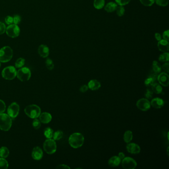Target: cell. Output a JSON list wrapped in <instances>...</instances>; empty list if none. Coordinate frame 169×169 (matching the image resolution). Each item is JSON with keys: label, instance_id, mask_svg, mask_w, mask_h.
I'll list each match as a JSON object with an SVG mask.
<instances>
[{"label": "cell", "instance_id": "1", "mask_svg": "<svg viewBox=\"0 0 169 169\" xmlns=\"http://www.w3.org/2000/svg\"><path fill=\"white\" fill-rule=\"evenodd\" d=\"M83 135L79 133H74L70 135L69 138V144L74 148H79L84 143Z\"/></svg>", "mask_w": 169, "mask_h": 169}, {"label": "cell", "instance_id": "2", "mask_svg": "<svg viewBox=\"0 0 169 169\" xmlns=\"http://www.w3.org/2000/svg\"><path fill=\"white\" fill-rule=\"evenodd\" d=\"M13 56V49L10 47H4L0 49V62H8L12 59Z\"/></svg>", "mask_w": 169, "mask_h": 169}, {"label": "cell", "instance_id": "3", "mask_svg": "<svg viewBox=\"0 0 169 169\" xmlns=\"http://www.w3.org/2000/svg\"><path fill=\"white\" fill-rule=\"evenodd\" d=\"M12 125V120L8 114H0V129L3 131L10 130Z\"/></svg>", "mask_w": 169, "mask_h": 169}, {"label": "cell", "instance_id": "4", "mask_svg": "<svg viewBox=\"0 0 169 169\" xmlns=\"http://www.w3.org/2000/svg\"><path fill=\"white\" fill-rule=\"evenodd\" d=\"M24 112L29 118L35 119L39 117L41 114V109L36 105H30L26 107L24 109Z\"/></svg>", "mask_w": 169, "mask_h": 169}, {"label": "cell", "instance_id": "5", "mask_svg": "<svg viewBox=\"0 0 169 169\" xmlns=\"http://www.w3.org/2000/svg\"><path fill=\"white\" fill-rule=\"evenodd\" d=\"M2 77L6 80H13L17 75L16 69L13 66H7L5 68L2 73Z\"/></svg>", "mask_w": 169, "mask_h": 169}, {"label": "cell", "instance_id": "6", "mask_svg": "<svg viewBox=\"0 0 169 169\" xmlns=\"http://www.w3.org/2000/svg\"><path fill=\"white\" fill-rule=\"evenodd\" d=\"M43 148L47 154H54L57 150V144L54 139H48L43 143Z\"/></svg>", "mask_w": 169, "mask_h": 169}, {"label": "cell", "instance_id": "7", "mask_svg": "<svg viewBox=\"0 0 169 169\" xmlns=\"http://www.w3.org/2000/svg\"><path fill=\"white\" fill-rule=\"evenodd\" d=\"M17 77L21 82H27L31 77V71L27 67L22 68L17 71Z\"/></svg>", "mask_w": 169, "mask_h": 169}, {"label": "cell", "instance_id": "8", "mask_svg": "<svg viewBox=\"0 0 169 169\" xmlns=\"http://www.w3.org/2000/svg\"><path fill=\"white\" fill-rule=\"evenodd\" d=\"M20 28L19 26L15 24H11L9 25L6 28V34L8 36L13 38L19 36L20 34Z\"/></svg>", "mask_w": 169, "mask_h": 169}, {"label": "cell", "instance_id": "9", "mask_svg": "<svg viewBox=\"0 0 169 169\" xmlns=\"http://www.w3.org/2000/svg\"><path fill=\"white\" fill-rule=\"evenodd\" d=\"M122 161V167L125 169H134L137 167V162L131 157H125Z\"/></svg>", "mask_w": 169, "mask_h": 169}, {"label": "cell", "instance_id": "10", "mask_svg": "<svg viewBox=\"0 0 169 169\" xmlns=\"http://www.w3.org/2000/svg\"><path fill=\"white\" fill-rule=\"evenodd\" d=\"M138 109L142 111H147L151 107L150 102L146 98H142L137 101L136 104Z\"/></svg>", "mask_w": 169, "mask_h": 169}, {"label": "cell", "instance_id": "11", "mask_svg": "<svg viewBox=\"0 0 169 169\" xmlns=\"http://www.w3.org/2000/svg\"><path fill=\"white\" fill-rule=\"evenodd\" d=\"M8 115L11 118H16L19 115V106L17 103L15 102L11 103L10 105L9 106L8 109Z\"/></svg>", "mask_w": 169, "mask_h": 169}, {"label": "cell", "instance_id": "12", "mask_svg": "<svg viewBox=\"0 0 169 169\" xmlns=\"http://www.w3.org/2000/svg\"><path fill=\"white\" fill-rule=\"evenodd\" d=\"M158 82L163 87H168L169 84V76L167 73H161L157 77Z\"/></svg>", "mask_w": 169, "mask_h": 169}, {"label": "cell", "instance_id": "13", "mask_svg": "<svg viewBox=\"0 0 169 169\" xmlns=\"http://www.w3.org/2000/svg\"><path fill=\"white\" fill-rule=\"evenodd\" d=\"M127 150L128 152L133 154H139L141 150L140 146L134 143H128Z\"/></svg>", "mask_w": 169, "mask_h": 169}, {"label": "cell", "instance_id": "14", "mask_svg": "<svg viewBox=\"0 0 169 169\" xmlns=\"http://www.w3.org/2000/svg\"><path fill=\"white\" fill-rule=\"evenodd\" d=\"M43 152L41 148L39 147H35L32 152V157L36 160H40L42 158Z\"/></svg>", "mask_w": 169, "mask_h": 169}, {"label": "cell", "instance_id": "15", "mask_svg": "<svg viewBox=\"0 0 169 169\" xmlns=\"http://www.w3.org/2000/svg\"><path fill=\"white\" fill-rule=\"evenodd\" d=\"M165 102L163 99L159 98H155L150 102L151 106L155 109H160L164 105Z\"/></svg>", "mask_w": 169, "mask_h": 169}, {"label": "cell", "instance_id": "16", "mask_svg": "<svg viewBox=\"0 0 169 169\" xmlns=\"http://www.w3.org/2000/svg\"><path fill=\"white\" fill-rule=\"evenodd\" d=\"M38 53L42 58H47L49 55V47L46 45H40L38 48Z\"/></svg>", "mask_w": 169, "mask_h": 169}, {"label": "cell", "instance_id": "17", "mask_svg": "<svg viewBox=\"0 0 169 169\" xmlns=\"http://www.w3.org/2000/svg\"><path fill=\"white\" fill-rule=\"evenodd\" d=\"M158 48L159 50L162 52H167L169 50V44L168 41L161 40L158 43Z\"/></svg>", "mask_w": 169, "mask_h": 169}, {"label": "cell", "instance_id": "18", "mask_svg": "<svg viewBox=\"0 0 169 169\" xmlns=\"http://www.w3.org/2000/svg\"><path fill=\"white\" fill-rule=\"evenodd\" d=\"M39 117L40 122L43 124H48L50 123L52 119L51 115L47 112L42 113L40 114Z\"/></svg>", "mask_w": 169, "mask_h": 169}, {"label": "cell", "instance_id": "19", "mask_svg": "<svg viewBox=\"0 0 169 169\" xmlns=\"http://www.w3.org/2000/svg\"><path fill=\"white\" fill-rule=\"evenodd\" d=\"M122 160L119 158L118 156L112 157L108 161V165L112 167H116L119 166L121 163Z\"/></svg>", "mask_w": 169, "mask_h": 169}, {"label": "cell", "instance_id": "20", "mask_svg": "<svg viewBox=\"0 0 169 169\" xmlns=\"http://www.w3.org/2000/svg\"><path fill=\"white\" fill-rule=\"evenodd\" d=\"M88 87L90 90L95 91L98 90L101 87V83L98 80L92 79L88 83Z\"/></svg>", "mask_w": 169, "mask_h": 169}, {"label": "cell", "instance_id": "21", "mask_svg": "<svg viewBox=\"0 0 169 169\" xmlns=\"http://www.w3.org/2000/svg\"><path fill=\"white\" fill-rule=\"evenodd\" d=\"M117 4L114 2H110L106 5L105 10L108 13H112L115 11L117 7Z\"/></svg>", "mask_w": 169, "mask_h": 169}, {"label": "cell", "instance_id": "22", "mask_svg": "<svg viewBox=\"0 0 169 169\" xmlns=\"http://www.w3.org/2000/svg\"><path fill=\"white\" fill-rule=\"evenodd\" d=\"M151 87L152 91L156 94H160L162 92V87L160 84H158L157 83L154 82Z\"/></svg>", "mask_w": 169, "mask_h": 169}, {"label": "cell", "instance_id": "23", "mask_svg": "<svg viewBox=\"0 0 169 169\" xmlns=\"http://www.w3.org/2000/svg\"><path fill=\"white\" fill-rule=\"evenodd\" d=\"M133 138V134L132 131L130 130H127L125 133L124 135V140L125 143L130 142Z\"/></svg>", "mask_w": 169, "mask_h": 169}, {"label": "cell", "instance_id": "24", "mask_svg": "<svg viewBox=\"0 0 169 169\" xmlns=\"http://www.w3.org/2000/svg\"><path fill=\"white\" fill-rule=\"evenodd\" d=\"M161 66L157 61H153L152 63V70L153 72L155 74H158L160 73L161 71Z\"/></svg>", "mask_w": 169, "mask_h": 169}, {"label": "cell", "instance_id": "25", "mask_svg": "<svg viewBox=\"0 0 169 169\" xmlns=\"http://www.w3.org/2000/svg\"><path fill=\"white\" fill-rule=\"evenodd\" d=\"M9 153V150L6 147L3 146L0 148V157L2 158H6L8 157Z\"/></svg>", "mask_w": 169, "mask_h": 169}, {"label": "cell", "instance_id": "26", "mask_svg": "<svg viewBox=\"0 0 169 169\" xmlns=\"http://www.w3.org/2000/svg\"><path fill=\"white\" fill-rule=\"evenodd\" d=\"M105 5L104 0H94V6L95 9L100 10L104 7Z\"/></svg>", "mask_w": 169, "mask_h": 169}, {"label": "cell", "instance_id": "27", "mask_svg": "<svg viewBox=\"0 0 169 169\" xmlns=\"http://www.w3.org/2000/svg\"><path fill=\"white\" fill-rule=\"evenodd\" d=\"M44 134L47 138L50 139V138L53 137L54 131L51 128H47L44 130Z\"/></svg>", "mask_w": 169, "mask_h": 169}, {"label": "cell", "instance_id": "28", "mask_svg": "<svg viewBox=\"0 0 169 169\" xmlns=\"http://www.w3.org/2000/svg\"><path fill=\"white\" fill-rule=\"evenodd\" d=\"M169 53L168 52H164L159 56V60L162 62H168L169 61Z\"/></svg>", "mask_w": 169, "mask_h": 169}, {"label": "cell", "instance_id": "29", "mask_svg": "<svg viewBox=\"0 0 169 169\" xmlns=\"http://www.w3.org/2000/svg\"><path fill=\"white\" fill-rule=\"evenodd\" d=\"M9 164L7 161L4 158H0V169H7Z\"/></svg>", "mask_w": 169, "mask_h": 169}, {"label": "cell", "instance_id": "30", "mask_svg": "<svg viewBox=\"0 0 169 169\" xmlns=\"http://www.w3.org/2000/svg\"><path fill=\"white\" fill-rule=\"evenodd\" d=\"M155 78L153 77H149L145 80L144 82V84L146 85V87H150L155 82Z\"/></svg>", "mask_w": 169, "mask_h": 169}, {"label": "cell", "instance_id": "31", "mask_svg": "<svg viewBox=\"0 0 169 169\" xmlns=\"http://www.w3.org/2000/svg\"><path fill=\"white\" fill-rule=\"evenodd\" d=\"M25 64V60L23 58L18 59L15 63V66L16 68H21Z\"/></svg>", "mask_w": 169, "mask_h": 169}, {"label": "cell", "instance_id": "32", "mask_svg": "<svg viewBox=\"0 0 169 169\" xmlns=\"http://www.w3.org/2000/svg\"><path fill=\"white\" fill-rule=\"evenodd\" d=\"M45 64H46L47 68L49 70H52L54 69V64L53 63V61L51 59H49V58L47 59L46 61H45Z\"/></svg>", "mask_w": 169, "mask_h": 169}, {"label": "cell", "instance_id": "33", "mask_svg": "<svg viewBox=\"0 0 169 169\" xmlns=\"http://www.w3.org/2000/svg\"><path fill=\"white\" fill-rule=\"evenodd\" d=\"M63 137V133L61 130H58L54 133L53 137L55 140H59Z\"/></svg>", "mask_w": 169, "mask_h": 169}, {"label": "cell", "instance_id": "34", "mask_svg": "<svg viewBox=\"0 0 169 169\" xmlns=\"http://www.w3.org/2000/svg\"><path fill=\"white\" fill-rule=\"evenodd\" d=\"M116 13L117 15L119 16H122L124 15L125 12V10L124 7L122 6H120L116 7Z\"/></svg>", "mask_w": 169, "mask_h": 169}, {"label": "cell", "instance_id": "35", "mask_svg": "<svg viewBox=\"0 0 169 169\" xmlns=\"http://www.w3.org/2000/svg\"><path fill=\"white\" fill-rule=\"evenodd\" d=\"M139 1L143 5L147 6H151L155 2V0H139Z\"/></svg>", "mask_w": 169, "mask_h": 169}, {"label": "cell", "instance_id": "36", "mask_svg": "<svg viewBox=\"0 0 169 169\" xmlns=\"http://www.w3.org/2000/svg\"><path fill=\"white\" fill-rule=\"evenodd\" d=\"M32 125L35 129H39L41 127V122L37 118H35V119H34V120L33 121Z\"/></svg>", "mask_w": 169, "mask_h": 169}, {"label": "cell", "instance_id": "37", "mask_svg": "<svg viewBox=\"0 0 169 169\" xmlns=\"http://www.w3.org/2000/svg\"><path fill=\"white\" fill-rule=\"evenodd\" d=\"M155 2L158 6H167L168 4V0H155Z\"/></svg>", "mask_w": 169, "mask_h": 169}, {"label": "cell", "instance_id": "38", "mask_svg": "<svg viewBox=\"0 0 169 169\" xmlns=\"http://www.w3.org/2000/svg\"><path fill=\"white\" fill-rule=\"evenodd\" d=\"M153 95V92L152 91V90H150V89H147L146 91L144 96L146 97V99H151L152 98Z\"/></svg>", "mask_w": 169, "mask_h": 169}, {"label": "cell", "instance_id": "39", "mask_svg": "<svg viewBox=\"0 0 169 169\" xmlns=\"http://www.w3.org/2000/svg\"><path fill=\"white\" fill-rule=\"evenodd\" d=\"M116 3L120 6L126 5L130 2V0H115Z\"/></svg>", "mask_w": 169, "mask_h": 169}, {"label": "cell", "instance_id": "40", "mask_svg": "<svg viewBox=\"0 0 169 169\" xmlns=\"http://www.w3.org/2000/svg\"><path fill=\"white\" fill-rule=\"evenodd\" d=\"M6 104L3 101L0 100V114L4 113L6 110Z\"/></svg>", "mask_w": 169, "mask_h": 169}, {"label": "cell", "instance_id": "41", "mask_svg": "<svg viewBox=\"0 0 169 169\" xmlns=\"http://www.w3.org/2000/svg\"><path fill=\"white\" fill-rule=\"evenodd\" d=\"M6 30V27L5 24L2 22H0V35H2L5 32Z\"/></svg>", "mask_w": 169, "mask_h": 169}, {"label": "cell", "instance_id": "42", "mask_svg": "<svg viewBox=\"0 0 169 169\" xmlns=\"http://www.w3.org/2000/svg\"><path fill=\"white\" fill-rule=\"evenodd\" d=\"M14 23L18 25L21 21V17L19 15H15L13 18Z\"/></svg>", "mask_w": 169, "mask_h": 169}, {"label": "cell", "instance_id": "43", "mask_svg": "<svg viewBox=\"0 0 169 169\" xmlns=\"http://www.w3.org/2000/svg\"><path fill=\"white\" fill-rule=\"evenodd\" d=\"M5 22L8 25H10L14 23L13 18L11 16H7L5 18Z\"/></svg>", "mask_w": 169, "mask_h": 169}, {"label": "cell", "instance_id": "44", "mask_svg": "<svg viewBox=\"0 0 169 169\" xmlns=\"http://www.w3.org/2000/svg\"><path fill=\"white\" fill-rule=\"evenodd\" d=\"M169 30H166V31H165V32H164L163 34V38H164V40L168 41L169 40Z\"/></svg>", "mask_w": 169, "mask_h": 169}, {"label": "cell", "instance_id": "45", "mask_svg": "<svg viewBox=\"0 0 169 169\" xmlns=\"http://www.w3.org/2000/svg\"><path fill=\"white\" fill-rule=\"evenodd\" d=\"M88 89H89V88L88 87V85H83L80 87L79 90H80V91L81 92L84 93L85 92L87 91V90H88Z\"/></svg>", "mask_w": 169, "mask_h": 169}, {"label": "cell", "instance_id": "46", "mask_svg": "<svg viewBox=\"0 0 169 169\" xmlns=\"http://www.w3.org/2000/svg\"><path fill=\"white\" fill-rule=\"evenodd\" d=\"M162 68L163 69V70L166 72V73H168L169 72V64L168 63H166L165 64H164Z\"/></svg>", "mask_w": 169, "mask_h": 169}, {"label": "cell", "instance_id": "47", "mask_svg": "<svg viewBox=\"0 0 169 169\" xmlns=\"http://www.w3.org/2000/svg\"><path fill=\"white\" fill-rule=\"evenodd\" d=\"M57 169H70V167L66 165H64V164H61L60 165L56 167Z\"/></svg>", "mask_w": 169, "mask_h": 169}, {"label": "cell", "instance_id": "48", "mask_svg": "<svg viewBox=\"0 0 169 169\" xmlns=\"http://www.w3.org/2000/svg\"><path fill=\"white\" fill-rule=\"evenodd\" d=\"M155 37L156 39L158 41H160L162 39L161 35L158 33H156L155 34Z\"/></svg>", "mask_w": 169, "mask_h": 169}, {"label": "cell", "instance_id": "49", "mask_svg": "<svg viewBox=\"0 0 169 169\" xmlns=\"http://www.w3.org/2000/svg\"><path fill=\"white\" fill-rule=\"evenodd\" d=\"M118 156L119 157V158H120L122 160L124 158H125V157L124 153H123V152H120V153H119Z\"/></svg>", "mask_w": 169, "mask_h": 169}, {"label": "cell", "instance_id": "50", "mask_svg": "<svg viewBox=\"0 0 169 169\" xmlns=\"http://www.w3.org/2000/svg\"><path fill=\"white\" fill-rule=\"evenodd\" d=\"M1 62H0V68H1Z\"/></svg>", "mask_w": 169, "mask_h": 169}]
</instances>
